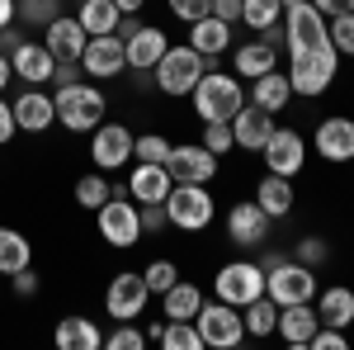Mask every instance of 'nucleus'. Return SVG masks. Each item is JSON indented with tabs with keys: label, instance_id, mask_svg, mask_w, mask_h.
I'll return each instance as SVG.
<instances>
[{
	"label": "nucleus",
	"instance_id": "45",
	"mask_svg": "<svg viewBox=\"0 0 354 350\" xmlns=\"http://www.w3.org/2000/svg\"><path fill=\"white\" fill-rule=\"evenodd\" d=\"M165 10H170L180 24H194V19L213 15V0H165Z\"/></svg>",
	"mask_w": 354,
	"mask_h": 350
},
{
	"label": "nucleus",
	"instance_id": "4",
	"mask_svg": "<svg viewBox=\"0 0 354 350\" xmlns=\"http://www.w3.org/2000/svg\"><path fill=\"white\" fill-rule=\"evenodd\" d=\"M203 71H208L203 53H194L189 43H170L165 57L156 62V71H151V85H156L161 95H170V100H189V90L198 85Z\"/></svg>",
	"mask_w": 354,
	"mask_h": 350
},
{
	"label": "nucleus",
	"instance_id": "16",
	"mask_svg": "<svg viewBox=\"0 0 354 350\" xmlns=\"http://www.w3.org/2000/svg\"><path fill=\"white\" fill-rule=\"evenodd\" d=\"M312 152L326 166H350L354 161V114H326L312 128Z\"/></svg>",
	"mask_w": 354,
	"mask_h": 350
},
{
	"label": "nucleus",
	"instance_id": "53",
	"mask_svg": "<svg viewBox=\"0 0 354 350\" xmlns=\"http://www.w3.org/2000/svg\"><path fill=\"white\" fill-rule=\"evenodd\" d=\"M288 256H293V251H279V246H270V242H265V246H260V256H255V261H260V270H274L279 261H288Z\"/></svg>",
	"mask_w": 354,
	"mask_h": 350
},
{
	"label": "nucleus",
	"instance_id": "11",
	"mask_svg": "<svg viewBox=\"0 0 354 350\" xmlns=\"http://www.w3.org/2000/svg\"><path fill=\"white\" fill-rule=\"evenodd\" d=\"M165 170H170L175 185H213L222 170V157H213L203 142H170Z\"/></svg>",
	"mask_w": 354,
	"mask_h": 350
},
{
	"label": "nucleus",
	"instance_id": "13",
	"mask_svg": "<svg viewBox=\"0 0 354 350\" xmlns=\"http://www.w3.org/2000/svg\"><path fill=\"white\" fill-rule=\"evenodd\" d=\"M260 157H265V170L298 180L302 170H307V161H312V142H307L298 128H279V123H274V133H270V142L260 147Z\"/></svg>",
	"mask_w": 354,
	"mask_h": 350
},
{
	"label": "nucleus",
	"instance_id": "57",
	"mask_svg": "<svg viewBox=\"0 0 354 350\" xmlns=\"http://www.w3.org/2000/svg\"><path fill=\"white\" fill-rule=\"evenodd\" d=\"M142 336H147V346H161V336H165V317L147 322V326H142Z\"/></svg>",
	"mask_w": 354,
	"mask_h": 350
},
{
	"label": "nucleus",
	"instance_id": "47",
	"mask_svg": "<svg viewBox=\"0 0 354 350\" xmlns=\"http://www.w3.org/2000/svg\"><path fill=\"white\" fill-rule=\"evenodd\" d=\"M350 346V331H340V326H317V336L307 341V350H345Z\"/></svg>",
	"mask_w": 354,
	"mask_h": 350
},
{
	"label": "nucleus",
	"instance_id": "46",
	"mask_svg": "<svg viewBox=\"0 0 354 350\" xmlns=\"http://www.w3.org/2000/svg\"><path fill=\"white\" fill-rule=\"evenodd\" d=\"M38 289H43V274H38L33 265H24V270L10 274V294L15 298H38Z\"/></svg>",
	"mask_w": 354,
	"mask_h": 350
},
{
	"label": "nucleus",
	"instance_id": "19",
	"mask_svg": "<svg viewBox=\"0 0 354 350\" xmlns=\"http://www.w3.org/2000/svg\"><path fill=\"white\" fill-rule=\"evenodd\" d=\"M274 123H279V119H274L270 109H260V105H250V100H245V105L232 114V137H236V152H255V157H260V147L270 142Z\"/></svg>",
	"mask_w": 354,
	"mask_h": 350
},
{
	"label": "nucleus",
	"instance_id": "20",
	"mask_svg": "<svg viewBox=\"0 0 354 350\" xmlns=\"http://www.w3.org/2000/svg\"><path fill=\"white\" fill-rule=\"evenodd\" d=\"M232 43H236V28L222 24L218 15H203V19H194V24H189V48H194V53H203L208 67H218L222 57L232 53Z\"/></svg>",
	"mask_w": 354,
	"mask_h": 350
},
{
	"label": "nucleus",
	"instance_id": "36",
	"mask_svg": "<svg viewBox=\"0 0 354 350\" xmlns=\"http://www.w3.org/2000/svg\"><path fill=\"white\" fill-rule=\"evenodd\" d=\"M57 15H66L62 0H15V19L24 28H48Z\"/></svg>",
	"mask_w": 354,
	"mask_h": 350
},
{
	"label": "nucleus",
	"instance_id": "42",
	"mask_svg": "<svg viewBox=\"0 0 354 350\" xmlns=\"http://www.w3.org/2000/svg\"><path fill=\"white\" fill-rule=\"evenodd\" d=\"M326 33H330V48H335L340 57H354V10L350 15H330Z\"/></svg>",
	"mask_w": 354,
	"mask_h": 350
},
{
	"label": "nucleus",
	"instance_id": "48",
	"mask_svg": "<svg viewBox=\"0 0 354 350\" xmlns=\"http://www.w3.org/2000/svg\"><path fill=\"white\" fill-rule=\"evenodd\" d=\"M137 213H142V237H147V232L156 237V232H165V227H170L165 204H137Z\"/></svg>",
	"mask_w": 354,
	"mask_h": 350
},
{
	"label": "nucleus",
	"instance_id": "60",
	"mask_svg": "<svg viewBox=\"0 0 354 350\" xmlns=\"http://www.w3.org/2000/svg\"><path fill=\"white\" fill-rule=\"evenodd\" d=\"M118 5V15H142L147 10V0H113Z\"/></svg>",
	"mask_w": 354,
	"mask_h": 350
},
{
	"label": "nucleus",
	"instance_id": "1",
	"mask_svg": "<svg viewBox=\"0 0 354 350\" xmlns=\"http://www.w3.org/2000/svg\"><path fill=\"white\" fill-rule=\"evenodd\" d=\"M245 105V81L227 67H208L189 90V109L198 123H232V114Z\"/></svg>",
	"mask_w": 354,
	"mask_h": 350
},
{
	"label": "nucleus",
	"instance_id": "59",
	"mask_svg": "<svg viewBox=\"0 0 354 350\" xmlns=\"http://www.w3.org/2000/svg\"><path fill=\"white\" fill-rule=\"evenodd\" d=\"M10 24H19L15 19V0H0V28H10Z\"/></svg>",
	"mask_w": 354,
	"mask_h": 350
},
{
	"label": "nucleus",
	"instance_id": "33",
	"mask_svg": "<svg viewBox=\"0 0 354 350\" xmlns=\"http://www.w3.org/2000/svg\"><path fill=\"white\" fill-rule=\"evenodd\" d=\"M24 265H33V242H28L19 227H5L0 222V274L10 279L15 270H24Z\"/></svg>",
	"mask_w": 354,
	"mask_h": 350
},
{
	"label": "nucleus",
	"instance_id": "24",
	"mask_svg": "<svg viewBox=\"0 0 354 350\" xmlns=\"http://www.w3.org/2000/svg\"><path fill=\"white\" fill-rule=\"evenodd\" d=\"M317 326H322V317H317L312 303H288V308H279V326H274V336H279L288 350H307V341L317 336Z\"/></svg>",
	"mask_w": 354,
	"mask_h": 350
},
{
	"label": "nucleus",
	"instance_id": "31",
	"mask_svg": "<svg viewBox=\"0 0 354 350\" xmlns=\"http://www.w3.org/2000/svg\"><path fill=\"white\" fill-rule=\"evenodd\" d=\"M198 308H203V289H198L194 279H185V274L161 294V317L165 322H194Z\"/></svg>",
	"mask_w": 354,
	"mask_h": 350
},
{
	"label": "nucleus",
	"instance_id": "23",
	"mask_svg": "<svg viewBox=\"0 0 354 350\" xmlns=\"http://www.w3.org/2000/svg\"><path fill=\"white\" fill-rule=\"evenodd\" d=\"M43 43H48V53H53L57 62H81L85 43H90V33H85L81 19L66 10V15H57L53 24L43 28Z\"/></svg>",
	"mask_w": 354,
	"mask_h": 350
},
{
	"label": "nucleus",
	"instance_id": "43",
	"mask_svg": "<svg viewBox=\"0 0 354 350\" xmlns=\"http://www.w3.org/2000/svg\"><path fill=\"white\" fill-rule=\"evenodd\" d=\"M165 350H203V336L194 322H165V336H161Z\"/></svg>",
	"mask_w": 354,
	"mask_h": 350
},
{
	"label": "nucleus",
	"instance_id": "26",
	"mask_svg": "<svg viewBox=\"0 0 354 350\" xmlns=\"http://www.w3.org/2000/svg\"><path fill=\"white\" fill-rule=\"evenodd\" d=\"M245 100L250 105H260V109H270L274 119L283 114V109L293 105L298 95H293V85H288V71H265V76H255V81H245Z\"/></svg>",
	"mask_w": 354,
	"mask_h": 350
},
{
	"label": "nucleus",
	"instance_id": "35",
	"mask_svg": "<svg viewBox=\"0 0 354 350\" xmlns=\"http://www.w3.org/2000/svg\"><path fill=\"white\" fill-rule=\"evenodd\" d=\"M76 19L90 38H100V33H113L118 28V5L113 0H81L76 5Z\"/></svg>",
	"mask_w": 354,
	"mask_h": 350
},
{
	"label": "nucleus",
	"instance_id": "12",
	"mask_svg": "<svg viewBox=\"0 0 354 350\" xmlns=\"http://www.w3.org/2000/svg\"><path fill=\"white\" fill-rule=\"evenodd\" d=\"M133 128L118 123V119H104L100 128H90V166L113 175L118 166H133Z\"/></svg>",
	"mask_w": 354,
	"mask_h": 350
},
{
	"label": "nucleus",
	"instance_id": "61",
	"mask_svg": "<svg viewBox=\"0 0 354 350\" xmlns=\"http://www.w3.org/2000/svg\"><path fill=\"white\" fill-rule=\"evenodd\" d=\"M279 5H283V10H293V5H302V0H279Z\"/></svg>",
	"mask_w": 354,
	"mask_h": 350
},
{
	"label": "nucleus",
	"instance_id": "50",
	"mask_svg": "<svg viewBox=\"0 0 354 350\" xmlns=\"http://www.w3.org/2000/svg\"><path fill=\"white\" fill-rule=\"evenodd\" d=\"M85 71H81V62H57V71H53V90H62V85H76Z\"/></svg>",
	"mask_w": 354,
	"mask_h": 350
},
{
	"label": "nucleus",
	"instance_id": "54",
	"mask_svg": "<svg viewBox=\"0 0 354 350\" xmlns=\"http://www.w3.org/2000/svg\"><path fill=\"white\" fill-rule=\"evenodd\" d=\"M312 5H317L326 19H330V15H350V10H354V0H312Z\"/></svg>",
	"mask_w": 354,
	"mask_h": 350
},
{
	"label": "nucleus",
	"instance_id": "55",
	"mask_svg": "<svg viewBox=\"0 0 354 350\" xmlns=\"http://www.w3.org/2000/svg\"><path fill=\"white\" fill-rule=\"evenodd\" d=\"M255 38H265L270 48H279V53H283V19H279V24H270V28H260Z\"/></svg>",
	"mask_w": 354,
	"mask_h": 350
},
{
	"label": "nucleus",
	"instance_id": "2",
	"mask_svg": "<svg viewBox=\"0 0 354 350\" xmlns=\"http://www.w3.org/2000/svg\"><path fill=\"white\" fill-rule=\"evenodd\" d=\"M53 105H57V128H66V133H76V137L81 133L90 137V128H100L109 119V95L90 76H81L76 85L53 90Z\"/></svg>",
	"mask_w": 354,
	"mask_h": 350
},
{
	"label": "nucleus",
	"instance_id": "38",
	"mask_svg": "<svg viewBox=\"0 0 354 350\" xmlns=\"http://www.w3.org/2000/svg\"><path fill=\"white\" fill-rule=\"evenodd\" d=\"M170 157V137L156 133V128H147V133L133 137V161H151V166H165Z\"/></svg>",
	"mask_w": 354,
	"mask_h": 350
},
{
	"label": "nucleus",
	"instance_id": "51",
	"mask_svg": "<svg viewBox=\"0 0 354 350\" xmlns=\"http://www.w3.org/2000/svg\"><path fill=\"white\" fill-rule=\"evenodd\" d=\"M213 15H218L222 24H241V0H213Z\"/></svg>",
	"mask_w": 354,
	"mask_h": 350
},
{
	"label": "nucleus",
	"instance_id": "32",
	"mask_svg": "<svg viewBox=\"0 0 354 350\" xmlns=\"http://www.w3.org/2000/svg\"><path fill=\"white\" fill-rule=\"evenodd\" d=\"M241 322H245V341H270L274 326H279V303L270 294H260L255 303L241 308Z\"/></svg>",
	"mask_w": 354,
	"mask_h": 350
},
{
	"label": "nucleus",
	"instance_id": "56",
	"mask_svg": "<svg viewBox=\"0 0 354 350\" xmlns=\"http://www.w3.org/2000/svg\"><path fill=\"white\" fill-rule=\"evenodd\" d=\"M137 28H142V15H118V28H113V33H118V38H133Z\"/></svg>",
	"mask_w": 354,
	"mask_h": 350
},
{
	"label": "nucleus",
	"instance_id": "44",
	"mask_svg": "<svg viewBox=\"0 0 354 350\" xmlns=\"http://www.w3.org/2000/svg\"><path fill=\"white\" fill-rule=\"evenodd\" d=\"M213 157H227V152H236V137H232V123H203V137H198Z\"/></svg>",
	"mask_w": 354,
	"mask_h": 350
},
{
	"label": "nucleus",
	"instance_id": "39",
	"mask_svg": "<svg viewBox=\"0 0 354 350\" xmlns=\"http://www.w3.org/2000/svg\"><path fill=\"white\" fill-rule=\"evenodd\" d=\"M142 279H147V289H151V298H161L175 279H180V265L170 261V256H156V261H147L142 265Z\"/></svg>",
	"mask_w": 354,
	"mask_h": 350
},
{
	"label": "nucleus",
	"instance_id": "25",
	"mask_svg": "<svg viewBox=\"0 0 354 350\" xmlns=\"http://www.w3.org/2000/svg\"><path fill=\"white\" fill-rule=\"evenodd\" d=\"M128 199L133 204H165V194L175 189V180H170V170L165 166H151V161H133V170H128Z\"/></svg>",
	"mask_w": 354,
	"mask_h": 350
},
{
	"label": "nucleus",
	"instance_id": "30",
	"mask_svg": "<svg viewBox=\"0 0 354 350\" xmlns=\"http://www.w3.org/2000/svg\"><path fill=\"white\" fill-rule=\"evenodd\" d=\"M312 308H317L322 326H340V331L354 326V289L350 284H326V289H317Z\"/></svg>",
	"mask_w": 354,
	"mask_h": 350
},
{
	"label": "nucleus",
	"instance_id": "21",
	"mask_svg": "<svg viewBox=\"0 0 354 350\" xmlns=\"http://www.w3.org/2000/svg\"><path fill=\"white\" fill-rule=\"evenodd\" d=\"M10 67H15V81L24 85H53V71H57V57L48 53V43L38 38H24L15 53H10Z\"/></svg>",
	"mask_w": 354,
	"mask_h": 350
},
{
	"label": "nucleus",
	"instance_id": "40",
	"mask_svg": "<svg viewBox=\"0 0 354 350\" xmlns=\"http://www.w3.org/2000/svg\"><path fill=\"white\" fill-rule=\"evenodd\" d=\"M104 350H147V336L137 322H113L104 331Z\"/></svg>",
	"mask_w": 354,
	"mask_h": 350
},
{
	"label": "nucleus",
	"instance_id": "37",
	"mask_svg": "<svg viewBox=\"0 0 354 350\" xmlns=\"http://www.w3.org/2000/svg\"><path fill=\"white\" fill-rule=\"evenodd\" d=\"M283 19V5L279 0H241V24L250 33H260V28H270Z\"/></svg>",
	"mask_w": 354,
	"mask_h": 350
},
{
	"label": "nucleus",
	"instance_id": "52",
	"mask_svg": "<svg viewBox=\"0 0 354 350\" xmlns=\"http://www.w3.org/2000/svg\"><path fill=\"white\" fill-rule=\"evenodd\" d=\"M19 43H24V24H10V28H0V53H5V57L15 53Z\"/></svg>",
	"mask_w": 354,
	"mask_h": 350
},
{
	"label": "nucleus",
	"instance_id": "28",
	"mask_svg": "<svg viewBox=\"0 0 354 350\" xmlns=\"http://www.w3.org/2000/svg\"><path fill=\"white\" fill-rule=\"evenodd\" d=\"M250 199H255V204H260V209H265L274 222H283V218L293 213V204H298V189H293V180H288V175H274V170H265Z\"/></svg>",
	"mask_w": 354,
	"mask_h": 350
},
{
	"label": "nucleus",
	"instance_id": "8",
	"mask_svg": "<svg viewBox=\"0 0 354 350\" xmlns=\"http://www.w3.org/2000/svg\"><path fill=\"white\" fill-rule=\"evenodd\" d=\"M330 33H326V15L312 5V0H302L293 10H283V57H302V53H317V48H326Z\"/></svg>",
	"mask_w": 354,
	"mask_h": 350
},
{
	"label": "nucleus",
	"instance_id": "27",
	"mask_svg": "<svg viewBox=\"0 0 354 350\" xmlns=\"http://www.w3.org/2000/svg\"><path fill=\"white\" fill-rule=\"evenodd\" d=\"M53 341L62 350H104V331L95 326V317H85V313H66V317H57Z\"/></svg>",
	"mask_w": 354,
	"mask_h": 350
},
{
	"label": "nucleus",
	"instance_id": "9",
	"mask_svg": "<svg viewBox=\"0 0 354 350\" xmlns=\"http://www.w3.org/2000/svg\"><path fill=\"white\" fill-rule=\"evenodd\" d=\"M260 294H265V270H260V261H250V256L227 261L213 274V298L232 303V308H245V303H255Z\"/></svg>",
	"mask_w": 354,
	"mask_h": 350
},
{
	"label": "nucleus",
	"instance_id": "5",
	"mask_svg": "<svg viewBox=\"0 0 354 350\" xmlns=\"http://www.w3.org/2000/svg\"><path fill=\"white\" fill-rule=\"evenodd\" d=\"M165 218H170V227L175 232H208L213 222H218V199H213V189L208 185H175L165 194Z\"/></svg>",
	"mask_w": 354,
	"mask_h": 350
},
{
	"label": "nucleus",
	"instance_id": "34",
	"mask_svg": "<svg viewBox=\"0 0 354 350\" xmlns=\"http://www.w3.org/2000/svg\"><path fill=\"white\" fill-rule=\"evenodd\" d=\"M109 194H113V180L104 170H95V166L85 175H76V185H71V199H76V209H85V213H95Z\"/></svg>",
	"mask_w": 354,
	"mask_h": 350
},
{
	"label": "nucleus",
	"instance_id": "17",
	"mask_svg": "<svg viewBox=\"0 0 354 350\" xmlns=\"http://www.w3.org/2000/svg\"><path fill=\"white\" fill-rule=\"evenodd\" d=\"M81 71L90 81H118V76H128V53H123V38L118 33H100V38H90L81 53Z\"/></svg>",
	"mask_w": 354,
	"mask_h": 350
},
{
	"label": "nucleus",
	"instance_id": "7",
	"mask_svg": "<svg viewBox=\"0 0 354 350\" xmlns=\"http://www.w3.org/2000/svg\"><path fill=\"white\" fill-rule=\"evenodd\" d=\"M194 326H198V336H203V350H236V346H245L241 308H232V303H222V298H203Z\"/></svg>",
	"mask_w": 354,
	"mask_h": 350
},
{
	"label": "nucleus",
	"instance_id": "58",
	"mask_svg": "<svg viewBox=\"0 0 354 350\" xmlns=\"http://www.w3.org/2000/svg\"><path fill=\"white\" fill-rule=\"evenodd\" d=\"M10 85H15V67H10V57L0 53V95H5Z\"/></svg>",
	"mask_w": 354,
	"mask_h": 350
},
{
	"label": "nucleus",
	"instance_id": "29",
	"mask_svg": "<svg viewBox=\"0 0 354 350\" xmlns=\"http://www.w3.org/2000/svg\"><path fill=\"white\" fill-rule=\"evenodd\" d=\"M279 48H270L265 38H250V43H232V71L241 76V81H255V76H265L279 67Z\"/></svg>",
	"mask_w": 354,
	"mask_h": 350
},
{
	"label": "nucleus",
	"instance_id": "22",
	"mask_svg": "<svg viewBox=\"0 0 354 350\" xmlns=\"http://www.w3.org/2000/svg\"><path fill=\"white\" fill-rule=\"evenodd\" d=\"M165 48H170V33H165L161 24H147V19H142V28H137L133 38H123L128 71H156V62L165 57Z\"/></svg>",
	"mask_w": 354,
	"mask_h": 350
},
{
	"label": "nucleus",
	"instance_id": "18",
	"mask_svg": "<svg viewBox=\"0 0 354 350\" xmlns=\"http://www.w3.org/2000/svg\"><path fill=\"white\" fill-rule=\"evenodd\" d=\"M10 109H15L19 133H28V137H43L48 128H57V105H53V90L48 85H24L10 100Z\"/></svg>",
	"mask_w": 354,
	"mask_h": 350
},
{
	"label": "nucleus",
	"instance_id": "6",
	"mask_svg": "<svg viewBox=\"0 0 354 350\" xmlns=\"http://www.w3.org/2000/svg\"><path fill=\"white\" fill-rule=\"evenodd\" d=\"M340 76V53L335 48H317V53H302V57H288V85H293V95L302 100H322L330 85Z\"/></svg>",
	"mask_w": 354,
	"mask_h": 350
},
{
	"label": "nucleus",
	"instance_id": "41",
	"mask_svg": "<svg viewBox=\"0 0 354 350\" xmlns=\"http://www.w3.org/2000/svg\"><path fill=\"white\" fill-rule=\"evenodd\" d=\"M293 261L322 270L330 261V242H326V237H317V232H312V237H298V242H293Z\"/></svg>",
	"mask_w": 354,
	"mask_h": 350
},
{
	"label": "nucleus",
	"instance_id": "15",
	"mask_svg": "<svg viewBox=\"0 0 354 350\" xmlns=\"http://www.w3.org/2000/svg\"><path fill=\"white\" fill-rule=\"evenodd\" d=\"M274 237V218L255 204V199H236L227 209V242L236 251H260Z\"/></svg>",
	"mask_w": 354,
	"mask_h": 350
},
{
	"label": "nucleus",
	"instance_id": "14",
	"mask_svg": "<svg viewBox=\"0 0 354 350\" xmlns=\"http://www.w3.org/2000/svg\"><path fill=\"white\" fill-rule=\"evenodd\" d=\"M147 303H151V289H147L142 270H118L109 279V289H104V313L113 322H142Z\"/></svg>",
	"mask_w": 354,
	"mask_h": 350
},
{
	"label": "nucleus",
	"instance_id": "49",
	"mask_svg": "<svg viewBox=\"0 0 354 350\" xmlns=\"http://www.w3.org/2000/svg\"><path fill=\"white\" fill-rule=\"evenodd\" d=\"M19 137V123H15V109H10V95H0V147H10Z\"/></svg>",
	"mask_w": 354,
	"mask_h": 350
},
{
	"label": "nucleus",
	"instance_id": "10",
	"mask_svg": "<svg viewBox=\"0 0 354 350\" xmlns=\"http://www.w3.org/2000/svg\"><path fill=\"white\" fill-rule=\"evenodd\" d=\"M317 270L312 265H302V261H279L274 270H265V294L279 303V308H288V303H312L317 298Z\"/></svg>",
	"mask_w": 354,
	"mask_h": 350
},
{
	"label": "nucleus",
	"instance_id": "3",
	"mask_svg": "<svg viewBox=\"0 0 354 350\" xmlns=\"http://www.w3.org/2000/svg\"><path fill=\"white\" fill-rule=\"evenodd\" d=\"M95 232L113 251H133L142 242V213H137V204L128 199V185L123 180H113V194L95 209Z\"/></svg>",
	"mask_w": 354,
	"mask_h": 350
}]
</instances>
